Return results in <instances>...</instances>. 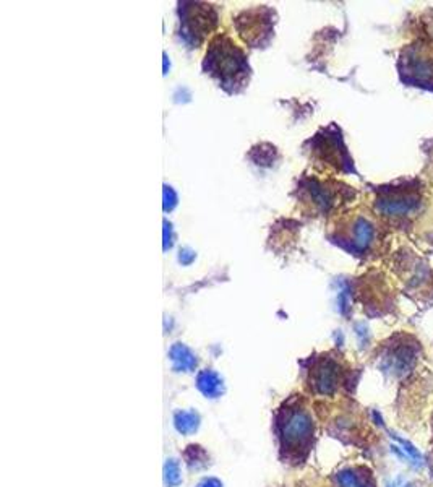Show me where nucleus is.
<instances>
[{"mask_svg": "<svg viewBox=\"0 0 433 487\" xmlns=\"http://www.w3.org/2000/svg\"><path fill=\"white\" fill-rule=\"evenodd\" d=\"M204 69L229 91H237V87H244L249 75L245 54L227 37H216L211 42V47L206 52Z\"/></svg>", "mask_w": 433, "mask_h": 487, "instance_id": "obj_1", "label": "nucleus"}, {"mask_svg": "<svg viewBox=\"0 0 433 487\" xmlns=\"http://www.w3.org/2000/svg\"><path fill=\"white\" fill-rule=\"evenodd\" d=\"M401 75L404 82L416 87L433 88V47L416 44L403 51Z\"/></svg>", "mask_w": 433, "mask_h": 487, "instance_id": "obj_2", "label": "nucleus"}, {"mask_svg": "<svg viewBox=\"0 0 433 487\" xmlns=\"http://www.w3.org/2000/svg\"><path fill=\"white\" fill-rule=\"evenodd\" d=\"M421 197L416 188H385L377 200V210L385 216L401 218L417 210Z\"/></svg>", "mask_w": 433, "mask_h": 487, "instance_id": "obj_3", "label": "nucleus"}, {"mask_svg": "<svg viewBox=\"0 0 433 487\" xmlns=\"http://www.w3.org/2000/svg\"><path fill=\"white\" fill-rule=\"evenodd\" d=\"M209 6H198V3H192V8L187 10L184 8V17H182V25H184V36L190 39L195 44H198L200 37L204 35V33L209 31L216 21V17L213 15L211 8H208Z\"/></svg>", "mask_w": 433, "mask_h": 487, "instance_id": "obj_4", "label": "nucleus"}, {"mask_svg": "<svg viewBox=\"0 0 433 487\" xmlns=\"http://www.w3.org/2000/svg\"><path fill=\"white\" fill-rule=\"evenodd\" d=\"M349 233H347V249L352 250L355 254H365L367 250L372 247L375 242V236H377V231H375V226L369 218H364V216H359L352 221L349 226Z\"/></svg>", "mask_w": 433, "mask_h": 487, "instance_id": "obj_5", "label": "nucleus"}, {"mask_svg": "<svg viewBox=\"0 0 433 487\" xmlns=\"http://www.w3.org/2000/svg\"><path fill=\"white\" fill-rule=\"evenodd\" d=\"M313 429L310 416L303 411H294L288 416V419L283 424V436L285 442L289 443H301L306 439L310 437Z\"/></svg>", "mask_w": 433, "mask_h": 487, "instance_id": "obj_6", "label": "nucleus"}, {"mask_svg": "<svg viewBox=\"0 0 433 487\" xmlns=\"http://www.w3.org/2000/svg\"><path fill=\"white\" fill-rule=\"evenodd\" d=\"M414 364H416V349L412 346H399L385 357L383 369L393 372L394 375H404L411 371Z\"/></svg>", "mask_w": 433, "mask_h": 487, "instance_id": "obj_7", "label": "nucleus"}, {"mask_svg": "<svg viewBox=\"0 0 433 487\" xmlns=\"http://www.w3.org/2000/svg\"><path fill=\"white\" fill-rule=\"evenodd\" d=\"M337 375H339V367L335 362L326 359L318 364L315 371V387L320 393H333L337 384Z\"/></svg>", "mask_w": 433, "mask_h": 487, "instance_id": "obj_8", "label": "nucleus"}, {"mask_svg": "<svg viewBox=\"0 0 433 487\" xmlns=\"http://www.w3.org/2000/svg\"><path fill=\"white\" fill-rule=\"evenodd\" d=\"M197 387L203 395L216 398L222 393V380L216 372L203 371L197 378Z\"/></svg>", "mask_w": 433, "mask_h": 487, "instance_id": "obj_9", "label": "nucleus"}, {"mask_svg": "<svg viewBox=\"0 0 433 487\" xmlns=\"http://www.w3.org/2000/svg\"><path fill=\"white\" fill-rule=\"evenodd\" d=\"M169 356H170V359H173L175 371L190 372V371H193L195 366H197V357L193 356L192 351H190L188 348H185L184 344H180V343L174 344V346L170 348Z\"/></svg>", "mask_w": 433, "mask_h": 487, "instance_id": "obj_10", "label": "nucleus"}, {"mask_svg": "<svg viewBox=\"0 0 433 487\" xmlns=\"http://www.w3.org/2000/svg\"><path fill=\"white\" fill-rule=\"evenodd\" d=\"M200 416L195 411H179L174 416V425L180 434H192L198 429Z\"/></svg>", "mask_w": 433, "mask_h": 487, "instance_id": "obj_11", "label": "nucleus"}, {"mask_svg": "<svg viewBox=\"0 0 433 487\" xmlns=\"http://www.w3.org/2000/svg\"><path fill=\"white\" fill-rule=\"evenodd\" d=\"M180 465L177 460H168L164 465V482L169 487L180 484Z\"/></svg>", "mask_w": 433, "mask_h": 487, "instance_id": "obj_12", "label": "nucleus"}, {"mask_svg": "<svg viewBox=\"0 0 433 487\" xmlns=\"http://www.w3.org/2000/svg\"><path fill=\"white\" fill-rule=\"evenodd\" d=\"M337 482H339L341 487H365L364 482L360 481V477L351 470L341 471L337 475Z\"/></svg>", "mask_w": 433, "mask_h": 487, "instance_id": "obj_13", "label": "nucleus"}, {"mask_svg": "<svg viewBox=\"0 0 433 487\" xmlns=\"http://www.w3.org/2000/svg\"><path fill=\"white\" fill-rule=\"evenodd\" d=\"M393 439H394V441H398L399 443H401V445L404 447V448H403L404 453H407V455L411 457L412 460H416V461H422V455H421V453H418L417 448L414 447L411 442H409V441H404V439L398 437V436H393Z\"/></svg>", "mask_w": 433, "mask_h": 487, "instance_id": "obj_14", "label": "nucleus"}, {"mask_svg": "<svg viewBox=\"0 0 433 487\" xmlns=\"http://www.w3.org/2000/svg\"><path fill=\"white\" fill-rule=\"evenodd\" d=\"M197 487H222V484L218 479H213V477H209V479H204L200 482Z\"/></svg>", "mask_w": 433, "mask_h": 487, "instance_id": "obj_15", "label": "nucleus"}, {"mask_svg": "<svg viewBox=\"0 0 433 487\" xmlns=\"http://www.w3.org/2000/svg\"><path fill=\"white\" fill-rule=\"evenodd\" d=\"M403 487H412V484H409V482H407V484H404Z\"/></svg>", "mask_w": 433, "mask_h": 487, "instance_id": "obj_16", "label": "nucleus"}]
</instances>
